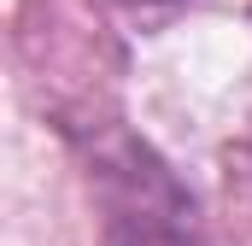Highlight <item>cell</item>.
<instances>
[{"mask_svg": "<svg viewBox=\"0 0 252 246\" xmlns=\"http://www.w3.org/2000/svg\"><path fill=\"white\" fill-rule=\"evenodd\" d=\"M129 6H158V0H129Z\"/></svg>", "mask_w": 252, "mask_h": 246, "instance_id": "6da1fadb", "label": "cell"}]
</instances>
